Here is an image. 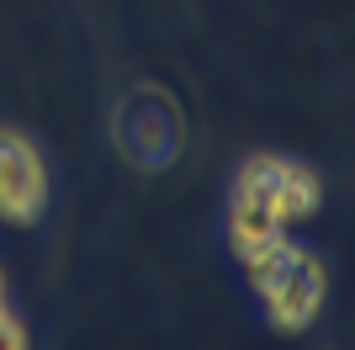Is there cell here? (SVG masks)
I'll return each mask as SVG.
<instances>
[{"label": "cell", "mask_w": 355, "mask_h": 350, "mask_svg": "<svg viewBox=\"0 0 355 350\" xmlns=\"http://www.w3.org/2000/svg\"><path fill=\"white\" fill-rule=\"evenodd\" d=\"M250 271H254V287L266 292V303L282 329H302L324 308V271L292 239H276L260 260H250Z\"/></svg>", "instance_id": "6da1fadb"}, {"label": "cell", "mask_w": 355, "mask_h": 350, "mask_svg": "<svg viewBox=\"0 0 355 350\" xmlns=\"http://www.w3.org/2000/svg\"><path fill=\"white\" fill-rule=\"evenodd\" d=\"M48 207V170L21 133L0 128V218L27 228Z\"/></svg>", "instance_id": "7a4b0ae2"}, {"label": "cell", "mask_w": 355, "mask_h": 350, "mask_svg": "<svg viewBox=\"0 0 355 350\" xmlns=\"http://www.w3.org/2000/svg\"><path fill=\"white\" fill-rule=\"evenodd\" d=\"M239 197H260V202L276 212L282 228H292L297 218H313V212H318V181H313V170H302V165H292V160H270V154L244 165Z\"/></svg>", "instance_id": "3957f363"}, {"label": "cell", "mask_w": 355, "mask_h": 350, "mask_svg": "<svg viewBox=\"0 0 355 350\" xmlns=\"http://www.w3.org/2000/svg\"><path fill=\"white\" fill-rule=\"evenodd\" d=\"M276 239H286V228L276 223V212H270L260 197H234V249H239V260L244 265L260 260Z\"/></svg>", "instance_id": "277c9868"}, {"label": "cell", "mask_w": 355, "mask_h": 350, "mask_svg": "<svg viewBox=\"0 0 355 350\" xmlns=\"http://www.w3.org/2000/svg\"><path fill=\"white\" fill-rule=\"evenodd\" d=\"M0 345H27V329H16V319L6 313V287H0Z\"/></svg>", "instance_id": "5b68a950"}]
</instances>
